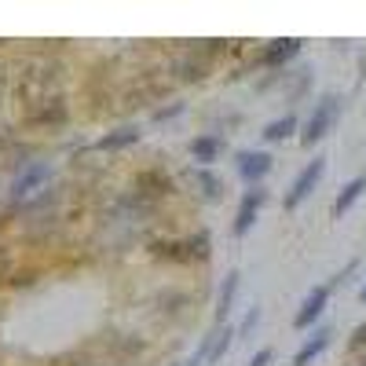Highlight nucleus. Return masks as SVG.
<instances>
[{
    "mask_svg": "<svg viewBox=\"0 0 366 366\" xmlns=\"http://www.w3.org/2000/svg\"><path fill=\"white\" fill-rule=\"evenodd\" d=\"M55 176V165L44 162V158H29L22 162L15 172H11V183H8V205L11 209H22L26 202H34L37 194L48 191V183Z\"/></svg>",
    "mask_w": 366,
    "mask_h": 366,
    "instance_id": "nucleus-1",
    "label": "nucleus"
},
{
    "mask_svg": "<svg viewBox=\"0 0 366 366\" xmlns=\"http://www.w3.org/2000/svg\"><path fill=\"white\" fill-rule=\"evenodd\" d=\"M341 107H345V99L337 96V92H326L322 99H315L308 121H304V129H300V143H304V147H315L319 139H326V136L333 132V125H337Z\"/></svg>",
    "mask_w": 366,
    "mask_h": 366,
    "instance_id": "nucleus-2",
    "label": "nucleus"
},
{
    "mask_svg": "<svg viewBox=\"0 0 366 366\" xmlns=\"http://www.w3.org/2000/svg\"><path fill=\"white\" fill-rule=\"evenodd\" d=\"M322 176H326V158L319 154V158H312L308 165L297 172V179L290 183V191H286V198H282V209H286V212L300 209L304 202L315 194V187H319V179H322Z\"/></svg>",
    "mask_w": 366,
    "mask_h": 366,
    "instance_id": "nucleus-3",
    "label": "nucleus"
},
{
    "mask_svg": "<svg viewBox=\"0 0 366 366\" xmlns=\"http://www.w3.org/2000/svg\"><path fill=\"white\" fill-rule=\"evenodd\" d=\"M209 249H212L209 231H198L183 242H176V238L162 242V246H154V257H169L172 264H194V260H209Z\"/></svg>",
    "mask_w": 366,
    "mask_h": 366,
    "instance_id": "nucleus-4",
    "label": "nucleus"
},
{
    "mask_svg": "<svg viewBox=\"0 0 366 366\" xmlns=\"http://www.w3.org/2000/svg\"><path fill=\"white\" fill-rule=\"evenodd\" d=\"M264 205H267V187H264V183H260V187H246V191H242L238 209H234V220H231V234L246 238L257 227V217H260Z\"/></svg>",
    "mask_w": 366,
    "mask_h": 366,
    "instance_id": "nucleus-5",
    "label": "nucleus"
},
{
    "mask_svg": "<svg viewBox=\"0 0 366 366\" xmlns=\"http://www.w3.org/2000/svg\"><path fill=\"white\" fill-rule=\"evenodd\" d=\"M330 297H333V279L312 286L308 293H304L297 315H293V330H315V322H319V319L326 315V308H330Z\"/></svg>",
    "mask_w": 366,
    "mask_h": 366,
    "instance_id": "nucleus-6",
    "label": "nucleus"
},
{
    "mask_svg": "<svg viewBox=\"0 0 366 366\" xmlns=\"http://www.w3.org/2000/svg\"><path fill=\"white\" fill-rule=\"evenodd\" d=\"M271 169H274V158L267 154V150L249 147V150H238L234 154V172L246 187H260V183L271 176Z\"/></svg>",
    "mask_w": 366,
    "mask_h": 366,
    "instance_id": "nucleus-7",
    "label": "nucleus"
},
{
    "mask_svg": "<svg viewBox=\"0 0 366 366\" xmlns=\"http://www.w3.org/2000/svg\"><path fill=\"white\" fill-rule=\"evenodd\" d=\"M300 48H304V41H300V37H279V41H267V44L257 51L253 63H257V66H264V70H282L286 63H293V59L300 55Z\"/></svg>",
    "mask_w": 366,
    "mask_h": 366,
    "instance_id": "nucleus-8",
    "label": "nucleus"
},
{
    "mask_svg": "<svg viewBox=\"0 0 366 366\" xmlns=\"http://www.w3.org/2000/svg\"><path fill=\"white\" fill-rule=\"evenodd\" d=\"M187 150H191V158H194L198 169H212V165L220 162V154L227 150V143H224V136H217V132H198V136L187 143Z\"/></svg>",
    "mask_w": 366,
    "mask_h": 366,
    "instance_id": "nucleus-9",
    "label": "nucleus"
},
{
    "mask_svg": "<svg viewBox=\"0 0 366 366\" xmlns=\"http://www.w3.org/2000/svg\"><path fill=\"white\" fill-rule=\"evenodd\" d=\"M330 337H333V330H330V326H315L308 337H304V345L293 352V366H312V362L330 348Z\"/></svg>",
    "mask_w": 366,
    "mask_h": 366,
    "instance_id": "nucleus-10",
    "label": "nucleus"
},
{
    "mask_svg": "<svg viewBox=\"0 0 366 366\" xmlns=\"http://www.w3.org/2000/svg\"><path fill=\"white\" fill-rule=\"evenodd\" d=\"M205 348H209V355H205V366H212V362H220L227 352H231V345L238 341V330L231 326V322H224V326H212L209 333H205Z\"/></svg>",
    "mask_w": 366,
    "mask_h": 366,
    "instance_id": "nucleus-11",
    "label": "nucleus"
},
{
    "mask_svg": "<svg viewBox=\"0 0 366 366\" xmlns=\"http://www.w3.org/2000/svg\"><path fill=\"white\" fill-rule=\"evenodd\" d=\"M143 139L139 125H121V129H110L96 139V150H103V154H117V150H129Z\"/></svg>",
    "mask_w": 366,
    "mask_h": 366,
    "instance_id": "nucleus-12",
    "label": "nucleus"
},
{
    "mask_svg": "<svg viewBox=\"0 0 366 366\" xmlns=\"http://www.w3.org/2000/svg\"><path fill=\"white\" fill-rule=\"evenodd\" d=\"M238 290H242V274H238V271H227V279L220 282V293H217V326L227 322V315H231V308H234Z\"/></svg>",
    "mask_w": 366,
    "mask_h": 366,
    "instance_id": "nucleus-13",
    "label": "nucleus"
},
{
    "mask_svg": "<svg viewBox=\"0 0 366 366\" xmlns=\"http://www.w3.org/2000/svg\"><path fill=\"white\" fill-rule=\"evenodd\" d=\"M362 191H366V172H359V176H352V179L345 183V187L337 191V198H333V217H337V220H341V217H345V212H348V209H352V205H355V202L362 198Z\"/></svg>",
    "mask_w": 366,
    "mask_h": 366,
    "instance_id": "nucleus-14",
    "label": "nucleus"
},
{
    "mask_svg": "<svg viewBox=\"0 0 366 366\" xmlns=\"http://www.w3.org/2000/svg\"><path fill=\"white\" fill-rule=\"evenodd\" d=\"M300 129V117L290 110V114H282V117H274V121H267V125H264V143H282V139H290L293 132Z\"/></svg>",
    "mask_w": 366,
    "mask_h": 366,
    "instance_id": "nucleus-15",
    "label": "nucleus"
},
{
    "mask_svg": "<svg viewBox=\"0 0 366 366\" xmlns=\"http://www.w3.org/2000/svg\"><path fill=\"white\" fill-rule=\"evenodd\" d=\"M194 187H198V198H205V202H220L224 198V179L212 169H198L194 165Z\"/></svg>",
    "mask_w": 366,
    "mask_h": 366,
    "instance_id": "nucleus-16",
    "label": "nucleus"
},
{
    "mask_svg": "<svg viewBox=\"0 0 366 366\" xmlns=\"http://www.w3.org/2000/svg\"><path fill=\"white\" fill-rule=\"evenodd\" d=\"M257 326H260V308L253 304V308L246 312V319H242V326H238V341H249Z\"/></svg>",
    "mask_w": 366,
    "mask_h": 366,
    "instance_id": "nucleus-17",
    "label": "nucleus"
},
{
    "mask_svg": "<svg viewBox=\"0 0 366 366\" xmlns=\"http://www.w3.org/2000/svg\"><path fill=\"white\" fill-rule=\"evenodd\" d=\"M348 348H352V352H359V355H366V322H362V326H355Z\"/></svg>",
    "mask_w": 366,
    "mask_h": 366,
    "instance_id": "nucleus-18",
    "label": "nucleus"
},
{
    "mask_svg": "<svg viewBox=\"0 0 366 366\" xmlns=\"http://www.w3.org/2000/svg\"><path fill=\"white\" fill-rule=\"evenodd\" d=\"M271 359H274V352H271V348H257V352L249 355V362H246V366H271Z\"/></svg>",
    "mask_w": 366,
    "mask_h": 366,
    "instance_id": "nucleus-19",
    "label": "nucleus"
},
{
    "mask_svg": "<svg viewBox=\"0 0 366 366\" xmlns=\"http://www.w3.org/2000/svg\"><path fill=\"white\" fill-rule=\"evenodd\" d=\"M179 114H183V103H172V107L154 110V121H169V117H179Z\"/></svg>",
    "mask_w": 366,
    "mask_h": 366,
    "instance_id": "nucleus-20",
    "label": "nucleus"
},
{
    "mask_svg": "<svg viewBox=\"0 0 366 366\" xmlns=\"http://www.w3.org/2000/svg\"><path fill=\"white\" fill-rule=\"evenodd\" d=\"M74 366H107V362H92V359H81V362H74Z\"/></svg>",
    "mask_w": 366,
    "mask_h": 366,
    "instance_id": "nucleus-21",
    "label": "nucleus"
},
{
    "mask_svg": "<svg viewBox=\"0 0 366 366\" xmlns=\"http://www.w3.org/2000/svg\"><path fill=\"white\" fill-rule=\"evenodd\" d=\"M359 300H362V304H366V282H362V290H359Z\"/></svg>",
    "mask_w": 366,
    "mask_h": 366,
    "instance_id": "nucleus-22",
    "label": "nucleus"
},
{
    "mask_svg": "<svg viewBox=\"0 0 366 366\" xmlns=\"http://www.w3.org/2000/svg\"><path fill=\"white\" fill-rule=\"evenodd\" d=\"M172 366H187V362H172Z\"/></svg>",
    "mask_w": 366,
    "mask_h": 366,
    "instance_id": "nucleus-23",
    "label": "nucleus"
},
{
    "mask_svg": "<svg viewBox=\"0 0 366 366\" xmlns=\"http://www.w3.org/2000/svg\"><path fill=\"white\" fill-rule=\"evenodd\" d=\"M362 366H366V355H362Z\"/></svg>",
    "mask_w": 366,
    "mask_h": 366,
    "instance_id": "nucleus-24",
    "label": "nucleus"
}]
</instances>
